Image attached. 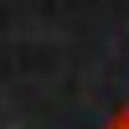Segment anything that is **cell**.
Wrapping results in <instances>:
<instances>
[{"mask_svg":"<svg viewBox=\"0 0 129 129\" xmlns=\"http://www.w3.org/2000/svg\"><path fill=\"white\" fill-rule=\"evenodd\" d=\"M109 129H129V109H119V119H114Z\"/></svg>","mask_w":129,"mask_h":129,"instance_id":"1","label":"cell"}]
</instances>
